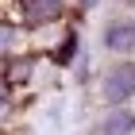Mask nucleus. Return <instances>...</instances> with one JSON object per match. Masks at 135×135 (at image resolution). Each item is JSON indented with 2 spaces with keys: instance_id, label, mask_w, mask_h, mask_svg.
Instances as JSON below:
<instances>
[{
  "instance_id": "3",
  "label": "nucleus",
  "mask_w": 135,
  "mask_h": 135,
  "mask_svg": "<svg viewBox=\"0 0 135 135\" xmlns=\"http://www.w3.org/2000/svg\"><path fill=\"white\" fill-rule=\"evenodd\" d=\"M100 135H135V112L131 108H112L100 124Z\"/></svg>"
},
{
  "instance_id": "4",
  "label": "nucleus",
  "mask_w": 135,
  "mask_h": 135,
  "mask_svg": "<svg viewBox=\"0 0 135 135\" xmlns=\"http://www.w3.org/2000/svg\"><path fill=\"white\" fill-rule=\"evenodd\" d=\"M8 42H12V31H8V27H0V54L8 50Z\"/></svg>"
},
{
  "instance_id": "1",
  "label": "nucleus",
  "mask_w": 135,
  "mask_h": 135,
  "mask_svg": "<svg viewBox=\"0 0 135 135\" xmlns=\"http://www.w3.org/2000/svg\"><path fill=\"white\" fill-rule=\"evenodd\" d=\"M100 97L112 104V108H124V104L135 97V62H116L112 70L104 73Z\"/></svg>"
},
{
  "instance_id": "2",
  "label": "nucleus",
  "mask_w": 135,
  "mask_h": 135,
  "mask_svg": "<svg viewBox=\"0 0 135 135\" xmlns=\"http://www.w3.org/2000/svg\"><path fill=\"white\" fill-rule=\"evenodd\" d=\"M104 46L112 54H131L135 50V23L131 20H116L104 27Z\"/></svg>"
},
{
  "instance_id": "5",
  "label": "nucleus",
  "mask_w": 135,
  "mask_h": 135,
  "mask_svg": "<svg viewBox=\"0 0 135 135\" xmlns=\"http://www.w3.org/2000/svg\"><path fill=\"white\" fill-rule=\"evenodd\" d=\"M124 4H135V0H124Z\"/></svg>"
}]
</instances>
